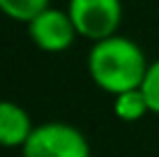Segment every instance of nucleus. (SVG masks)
<instances>
[{
    "mask_svg": "<svg viewBox=\"0 0 159 157\" xmlns=\"http://www.w3.org/2000/svg\"><path fill=\"white\" fill-rule=\"evenodd\" d=\"M148 65L150 60L145 58V51L139 46V42L120 32L92 42L85 58L90 81L111 97L131 88H141Z\"/></svg>",
    "mask_w": 159,
    "mask_h": 157,
    "instance_id": "1",
    "label": "nucleus"
},
{
    "mask_svg": "<svg viewBox=\"0 0 159 157\" xmlns=\"http://www.w3.org/2000/svg\"><path fill=\"white\" fill-rule=\"evenodd\" d=\"M21 157H92L90 141L72 122L48 120L35 125Z\"/></svg>",
    "mask_w": 159,
    "mask_h": 157,
    "instance_id": "2",
    "label": "nucleus"
},
{
    "mask_svg": "<svg viewBox=\"0 0 159 157\" xmlns=\"http://www.w3.org/2000/svg\"><path fill=\"white\" fill-rule=\"evenodd\" d=\"M72 16L81 39L99 42L118 35L122 25V0H67L65 7Z\"/></svg>",
    "mask_w": 159,
    "mask_h": 157,
    "instance_id": "3",
    "label": "nucleus"
},
{
    "mask_svg": "<svg viewBox=\"0 0 159 157\" xmlns=\"http://www.w3.org/2000/svg\"><path fill=\"white\" fill-rule=\"evenodd\" d=\"M25 30L30 42L44 53H65L76 44V39H81L69 12L53 5L32 16L25 23Z\"/></svg>",
    "mask_w": 159,
    "mask_h": 157,
    "instance_id": "4",
    "label": "nucleus"
},
{
    "mask_svg": "<svg viewBox=\"0 0 159 157\" xmlns=\"http://www.w3.org/2000/svg\"><path fill=\"white\" fill-rule=\"evenodd\" d=\"M35 129L25 106L12 99H0V148H23Z\"/></svg>",
    "mask_w": 159,
    "mask_h": 157,
    "instance_id": "5",
    "label": "nucleus"
},
{
    "mask_svg": "<svg viewBox=\"0 0 159 157\" xmlns=\"http://www.w3.org/2000/svg\"><path fill=\"white\" fill-rule=\"evenodd\" d=\"M148 113H152V111H150V104H148L141 88L125 90V93L113 97V116L120 122H139Z\"/></svg>",
    "mask_w": 159,
    "mask_h": 157,
    "instance_id": "6",
    "label": "nucleus"
},
{
    "mask_svg": "<svg viewBox=\"0 0 159 157\" xmlns=\"http://www.w3.org/2000/svg\"><path fill=\"white\" fill-rule=\"evenodd\" d=\"M48 5L51 0H0V14L16 23H28Z\"/></svg>",
    "mask_w": 159,
    "mask_h": 157,
    "instance_id": "7",
    "label": "nucleus"
},
{
    "mask_svg": "<svg viewBox=\"0 0 159 157\" xmlns=\"http://www.w3.org/2000/svg\"><path fill=\"white\" fill-rule=\"evenodd\" d=\"M141 90H143L148 104H150V111L155 116H159V58L148 65V72L143 76Z\"/></svg>",
    "mask_w": 159,
    "mask_h": 157,
    "instance_id": "8",
    "label": "nucleus"
}]
</instances>
